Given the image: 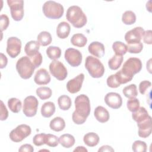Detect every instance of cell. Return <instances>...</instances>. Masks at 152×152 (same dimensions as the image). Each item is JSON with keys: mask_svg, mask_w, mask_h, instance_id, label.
<instances>
[{"mask_svg": "<svg viewBox=\"0 0 152 152\" xmlns=\"http://www.w3.org/2000/svg\"><path fill=\"white\" fill-rule=\"evenodd\" d=\"M74 103L75 110L72 113V121L77 125L83 124L90 113L91 107L89 98L85 94H80L75 98Z\"/></svg>", "mask_w": 152, "mask_h": 152, "instance_id": "obj_1", "label": "cell"}, {"mask_svg": "<svg viewBox=\"0 0 152 152\" xmlns=\"http://www.w3.org/2000/svg\"><path fill=\"white\" fill-rule=\"evenodd\" d=\"M67 20L75 28H81L87 23V17L81 8L77 5L69 7L66 11Z\"/></svg>", "mask_w": 152, "mask_h": 152, "instance_id": "obj_2", "label": "cell"}, {"mask_svg": "<svg viewBox=\"0 0 152 152\" xmlns=\"http://www.w3.org/2000/svg\"><path fill=\"white\" fill-rule=\"evenodd\" d=\"M16 69L19 75L23 79L30 78L34 73L35 67L28 56L20 58L16 63Z\"/></svg>", "mask_w": 152, "mask_h": 152, "instance_id": "obj_3", "label": "cell"}, {"mask_svg": "<svg viewBox=\"0 0 152 152\" xmlns=\"http://www.w3.org/2000/svg\"><path fill=\"white\" fill-rule=\"evenodd\" d=\"M85 67L93 78H100L104 72V67L101 61L92 56H88L86 58Z\"/></svg>", "mask_w": 152, "mask_h": 152, "instance_id": "obj_4", "label": "cell"}, {"mask_svg": "<svg viewBox=\"0 0 152 152\" xmlns=\"http://www.w3.org/2000/svg\"><path fill=\"white\" fill-rule=\"evenodd\" d=\"M42 10L44 15L50 19H59L64 14L62 5L53 1H48L43 5Z\"/></svg>", "mask_w": 152, "mask_h": 152, "instance_id": "obj_5", "label": "cell"}, {"mask_svg": "<svg viewBox=\"0 0 152 152\" xmlns=\"http://www.w3.org/2000/svg\"><path fill=\"white\" fill-rule=\"evenodd\" d=\"M142 68L141 60L137 58H129L128 59L121 69L122 72L131 78H133L134 75L138 73Z\"/></svg>", "mask_w": 152, "mask_h": 152, "instance_id": "obj_6", "label": "cell"}, {"mask_svg": "<svg viewBox=\"0 0 152 152\" xmlns=\"http://www.w3.org/2000/svg\"><path fill=\"white\" fill-rule=\"evenodd\" d=\"M31 129L30 126L26 124H21L12 129L9 135L11 141L19 142L30 135Z\"/></svg>", "mask_w": 152, "mask_h": 152, "instance_id": "obj_7", "label": "cell"}, {"mask_svg": "<svg viewBox=\"0 0 152 152\" xmlns=\"http://www.w3.org/2000/svg\"><path fill=\"white\" fill-rule=\"evenodd\" d=\"M12 18L16 21H21L24 17V1L23 0H8Z\"/></svg>", "mask_w": 152, "mask_h": 152, "instance_id": "obj_8", "label": "cell"}, {"mask_svg": "<svg viewBox=\"0 0 152 152\" xmlns=\"http://www.w3.org/2000/svg\"><path fill=\"white\" fill-rule=\"evenodd\" d=\"M49 71L50 74L59 81H62L66 78L68 71L64 65L58 60L53 61L49 64Z\"/></svg>", "mask_w": 152, "mask_h": 152, "instance_id": "obj_9", "label": "cell"}, {"mask_svg": "<svg viewBox=\"0 0 152 152\" xmlns=\"http://www.w3.org/2000/svg\"><path fill=\"white\" fill-rule=\"evenodd\" d=\"M39 102L37 98L33 96H29L25 98L23 103V112L27 117H33L36 115Z\"/></svg>", "mask_w": 152, "mask_h": 152, "instance_id": "obj_10", "label": "cell"}, {"mask_svg": "<svg viewBox=\"0 0 152 152\" xmlns=\"http://www.w3.org/2000/svg\"><path fill=\"white\" fill-rule=\"evenodd\" d=\"M21 42L16 37H10L7 42V52L12 58H16L20 53Z\"/></svg>", "mask_w": 152, "mask_h": 152, "instance_id": "obj_11", "label": "cell"}, {"mask_svg": "<svg viewBox=\"0 0 152 152\" xmlns=\"http://www.w3.org/2000/svg\"><path fill=\"white\" fill-rule=\"evenodd\" d=\"M64 57L66 62L73 67L79 66L82 62V54L77 49L74 48L67 49L64 54Z\"/></svg>", "mask_w": 152, "mask_h": 152, "instance_id": "obj_12", "label": "cell"}, {"mask_svg": "<svg viewBox=\"0 0 152 152\" xmlns=\"http://www.w3.org/2000/svg\"><path fill=\"white\" fill-rule=\"evenodd\" d=\"M144 30L141 27H136L127 31L125 35V40L127 44L138 43L142 38Z\"/></svg>", "mask_w": 152, "mask_h": 152, "instance_id": "obj_13", "label": "cell"}, {"mask_svg": "<svg viewBox=\"0 0 152 152\" xmlns=\"http://www.w3.org/2000/svg\"><path fill=\"white\" fill-rule=\"evenodd\" d=\"M104 102L109 107L114 109H119L122 104V99L121 95L115 92L107 93L104 97Z\"/></svg>", "mask_w": 152, "mask_h": 152, "instance_id": "obj_14", "label": "cell"}, {"mask_svg": "<svg viewBox=\"0 0 152 152\" xmlns=\"http://www.w3.org/2000/svg\"><path fill=\"white\" fill-rule=\"evenodd\" d=\"M84 79V75L81 73L75 78L69 80L66 84L67 90L72 94L78 92L81 88Z\"/></svg>", "mask_w": 152, "mask_h": 152, "instance_id": "obj_15", "label": "cell"}, {"mask_svg": "<svg viewBox=\"0 0 152 152\" xmlns=\"http://www.w3.org/2000/svg\"><path fill=\"white\" fill-rule=\"evenodd\" d=\"M138 127V135L141 138H147L151 134V117L149 116L147 119L137 123Z\"/></svg>", "mask_w": 152, "mask_h": 152, "instance_id": "obj_16", "label": "cell"}, {"mask_svg": "<svg viewBox=\"0 0 152 152\" xmlns=\"http://www.w3.org/2000/svg\"><path fill=\"white\" fill-rule=\"evenodd\" d=\"M34 81L38 85H46L50 81V76L45 68H40L37 71Z\"/></svg>", "mask_w": 152, "mask_h": 152, "instance_id": "obj_17", "label": "cell"}, {"mask_svg": "<svg viewBox=\"0 0 152 152\" xmlns=\"http://www.w3.org/2000/svg\"><path fill=\"white\" fill-rule=\"evenodd\" d=\"M88 50L89 53L97 58H102L105 53V49L103 44L96 41L93 42L89 45Z\"/></svg>", "mask_w": 152, "mask_h": 152, "instance_id": "obj_18", "label": "cell"}, {"mask_svg": "<svg viewBox=\"0 0 152 152\" xmlns=\"http://www.w3.org/2000/svg\"><path fill=\"white\" fill-rule=\"evenodd\" d=\"M94 115L96 119L101 123L107 122L110 118L107 110L102 106H99L94 109Z\"/></svg>", "mask_w": 152, "mask_h": 152, "instance_id": "obj_19", "label": "cell"}, {"mask_svg": "<svg viewBox=\"0 0 152 152\" xmlns=\"http://www.w3.org/2000/svg\"><path fill=\"white\" fill-rule=\"evenodd\" d=\"M40 49V44L37 41L31 40L28 42L24 47V52L29 57H32L39 53Z\"/></svg>", "mask_w": 152, "mask_h": 152, "instance_id": "obj_20", "label": "cell"}, {"mask_svg": "<svg viewBox=\"0 0 152 152\" xmlns=\"http://www.w3.org/2000/svg\"><path fill=\"white\" fill-rule=\"evenodd\" d=\"M70 31V25L65 21H62L59 23V24L57 26L56 34L59 38L64 39L66 38L69 36Z\"/></svg>", "mask_w": 152, "mask_h": 152, "instance_id": "obj_21", "label": "cell"}, {"mask_svg": "<svg viewBox=\"0 0 152 152\" xmlns=\"http://www.w3.org/2000/svg\"><path fill=\"white\" fill-rule=\"evenodd\" d=\"M99 135L94 132H88L84 135L83 137L84 144L90 147L97 145L99 144Z\"/></svg>", "mask_w": 152, "mask_h": 152, "instance_id": "obj_22", "label": "cell"}, {"mask_svg": "<svg viewBox=\"0 0 152 152\" xmlns=\"http://www.w3.org/2000/svg\"><path fill=\"white\" fill-rule=\"evenodd\" d=\"M41 114L45 118H50L55 112V105L52 102H47L43 103L41 107Z\"/></svg>", "mask_w": 152, "mask_h": 152, "instance_id": "obj_23", "label": "cell"}, {"mask_svg": "<svg viewBox=\"0 0 152 152\" xmlns=\"http://www.w3.org/2000/svg\"><path fill=\"white\" fill-rule=\"evenodd\" d=\"M49 127L52 130L54 131H61L65 127V121L61 117H55L50 121Z\"/></svg>", "mask_w": 152, "mask_h": 152, "instance_id": "obj_24", "label": "cell"}, {"mask_svg": "<svg viewBox=\"0 0 152 152\" xmlns=\"http://www.w3.org/2000/svg\"><path fill=\"white\" fill-rule=\"evenodd\" d=\"M75 138L73 135L69 134H65L61 135L59 138V143L65 148H69L75 144Z\"/></svg>", "mask_w": 152, "mask_h": 152, "instance_id": "obj_25", "label": "cell"}, {"mask_svg": "<svg viewBox=\"0 0 152 152\" xmlns=\"http://www.w3.org/2000/svg\"><path fill=\"white\" fill-rule=\"evenodd\" d=\"M150 115L147 110L144 107H140L137 110L132 112V118L137 123L147 119Z\"/></svg>", "mask_w": 152, "mask_h": 152, "instance_id": "obj_26", "label": "cell"}, {"mask_svg": "<svg viewBox=\"0 0 152 152\" xmlns=\"http://www.w3.org/2000/svg\"><path fill=\"white\" fill-rule=\"evenodd\" d=\"M87 42V37L81 33H77L74 34L71 39V43L75 46L78 47H84Z\"/></svg>", "mask_w": 152, "mask_h": 152, "instance_id": "obj_27", "label": "cell"}, {"mask_svg": "<svg viewBox=\"0 0 152 152\" xmlns=\"http://www.w3.org/2000/svg\"><path fill=\"white\" fill-rule=\"evenodd\" d=\"M37 40L40 45L46 46L50 45L52 42V36L49 32L46 31H41L37 37Z\"/></svg>", "mask_w": 152, "mask_h": 152, "instance_id": "obj_28", "label": "cell"}, {"mask_svg": "<svg viewBox=\"0 0 152 152\" xmlns=\"http://www.w3.org/2000/svg\"><path fill=\"white\" fill-rule=\"evenodd\" d=\"M58 103L59 108L62 110H68L72 104L71 98L66 95H62L58 97Z\"/></svg>", "mask_w": 152, "mask_h": 152, "instance_id": "obj_29", "label": "cell"}, {"mask_svg": "<svg viewBox=\"0 0 152 152\" xmlns=\"http://www.w3.org/2000/svg\"><path fill=\"white\" fill-rule=\"evenodd\" d=\"M112 49L115 55L119 56H123L128 51L126 45L120 41L115 42L112 45Z\"/></svg>", "mask_w": 152, "mask_h": 152, "instance_id": "obj_30", "label": "cell"}, {"mask_svg": "<svg viewBox=\"0 0 152 152\" xmlns=\"http://www.w3.org/2000/svg\"><path fill=\"white\" fill-rule=\"evenodd\" d=\"M46 52L49 58L53 61L59 59L61 55V50L58 46H50L46 49Z\"/></svg>", "mask_w": 152, "mask_h": 152, "instance_id": "obj_31", "label": "cell"}, {"mask_svg": "<svg viewBox=\"0 0 152 152\" xmlns=\"http://www.w3.org/2000/svg\"><path fill=\"white\" fill-rule=\"evenodd\" d=\"M123 56L115 55L108 61V65L110 69L116 70L121 65L123 62Z\"/></svg>", "mask_w": 152, "mask_h": 152, "instance_id": "obj_32", "label": "cell"}, {"mask_svg": "<svg viewBox=\"0 0 152 152\" xmlns=\"http://www.w3.org/2000/svg\"><path fill=\"white\" fill-rule=\"evenodd\" d=\"M124 95L129 99L136 97L138 95L137 88L135 84H131L128 86H126L122 90Z\"/></svg>", "mask_w": 152, "mask_h": 152, "instance_id": "obj_33", "label": "cell"}, {"mask_svg": "<svg viewBox=\"0 0 152 152\" xmlns=\"http://www.w3.org/2000/svg\"><path fill=\"white\" fill-rule=\"evenodd\" d=\"M8 106L10 110L13 113H18L21 109L22 104L19 99L12 97L8 100Z\"/></svg>", "mask_w": 152, "mask_h": 152, "instance_id": "obj_34", "label": "cell"}, {"mask_svg": "<svg viewBox=\"0 0 152 152\" xmlns=\"http://www.w3.org/2000/svg\"><path fill=\"white\" fill-rule=\"evenodd\" d=\"M122 21L126 25H131L136 21V15L132 11H126L122 16Z\"/></svg>", "mask_w": 152, "mask_h": 152, "instance_id": "obj_35", "label": "cell"}, {"mask_svg": "<svg viewBox=\"0 0 152 152\" xmlns=\"http://www.w3.org/2000/svg\"><path fill=\"white\" fill-rule=\"evenodd\" d=\"M36 94L42 100H46L52 96V90L48 87H40L36 90Z\"/></svg>", "mask_w": 152, "mask_h": 152, "instance_id": "obj_36", "label": "cell"}, {"mask_svg": "<svg viewBox=\"0 0 152 152\" xmlns=\"http://www.w3.org/2000/svg\"><path fill=\"white\" fill-rule=\"evenodd\" d=\"M45 143L49 147H55L59 144V138L57 136L53 134H48L45 135Z\"/></svg>", "mask_w": 152, "mask_h": 152, "instance_id": "obj_37", "label": "cell"}, {"mask_svg": "<svg viewBox=\"0 0 152 152\" xmlns=\"http://www.w3.org/2000/svg\"><path fill=\"white\" fill-rule=\"evenodd\" d=\"M147 144L144 141H135L132 145V149L135 152H145L147 151Z\"/></svg>", "mask_w": 152, "mask_h": 152, "instance_id": "obj_38", "label": "cell"}, {"mask_svg": "<svg viewBox=\"0 0 152 152\" xmlns=\"http://www.w3.org/2000/svg\"><path fill=\"white\" fill-rule=\"evenodd\" d=\"M127 50L131 53H139L143 49V45L140 42L138 43H134L127 44Z\"/></svg>", "mask_w": 152, "mask_h": 152, "instance_id": "obj_39", "label": "cell"}, {"mask_svg": "<svg viewBox=\"0 0 152 152\" xmlns=\"http://www.w3.org/2000/svg\"><path fill=\"white\" fill-rule=\"evenodd\" d=\"M126 106L127 108L130 112H134L137 110L140 107V102L138 99L136 97L131 98L128 100Z\"/></svg>", "mask_w": 152, "mask_h": 152, "instance_id": "obj_40", "label": "cell"}, {"mask_svg": "<svg viewBox=\"0 0 152 152\" xmlns=\"http://www.w3.org/2000/svg\"><path fill=\"white\" fill-rule=\"evenodd\" d=\"M45 133L37 134L34 135L33 138V142L36 146H40L45 144Z\"/></svg>", "mask_w": 152, "mask_h": 152, "instance_id": "obj_41", "label": "cell"}, {"mask_svg": "<svg viewBox=\"0 0 152 152\" xmlns=\"http://www.w3.org/2000/svg\"><path fill=\"white\" fill-rule=\"evenodd\" d=\"M106 83L107 85L111 88H117L121 86V84L118 82L115 74H112L109 76L107 78Z\"/></svg>", "mask_w": 152, "mask_h": 152, "instance_id": "obj_42", "label": "cell"}, {"mask_svg": "<svg viewBox=\"0 0 152 152\" xmlns=\"http://www.w3.org/2000/svg\"><path fill=\"white\" fill-rule=\"evenodd\" d=\"M10 24V20L8 17L5 14H1L0 17V24L1 31L7 28Z\"/></svg>", "mask_w": 152, "mask_h": 152, "instance_id": "obj_43", "label": "cell"}, {"mask_svg": "<svg viewBox=\"0 0 152 152\" xmlns=\"http://www.w3.org/2000/svg\"><path fill=\"white\" fill-rule=\"evenodd\" d=\"M30 59H31V62H33L35 68H38L42 64V59H43L42 54L40 52L37 53L36 55H34L32 57H30Z\"/></svg>", "mask_w": 152, "mask_h": 152, "instance_id": "obj_44", "label": "cell"}, {"mask_svg": "<svg viewBox=\"0 0 152 152\" xmlns=\"http://www.w3.org/2000/svg\"><path fill=\"white\" fill-rule=\"evenodd\" d=\"M151 86V83L147 80L141 81L139 84V91L141 94H144L147 90Z\"/></svg>", "mask_w": 152, "mask_h": 152, "instance_id": "obj_45", "label": "cell"}, {"mask_svg": "<svg viewBox=\"0 0 152 152\" xmlns=\"http://www.w3.org/2000/svg\"><path fill=\"white\" fill-rule=\"evenodd\" d=\"M143 40L146 44L151 45L152 44V31L150 30L144 31L143 34Z\"/></svg>", "mask_w": 152, "mask_h": 152, "instance_id": "obj_46", "label": "cell"}, {"mask_svg": "<svg viewBox=\"0 0 152 152\" xmlns=\"http://www.w3.org/2000/svg\"><path fill=\"white\" fill-rule=\"evenodd\" d=\"M8 116V110L4 104V102L1 100V116L0 119L1 121H5L7 119Z\"/></svg>", "mask_w": 152, "mask_h": 152, "instance_id": "obj_47", "label": "cell"}, {"mask_svg": "<svg viewBox=\"0 0 152 152\" xmlns=\"http://www.w3.org/2000/svg\"><path fill=\"white\" fill-rule=\"evenodd\" d=\"M34 151V148L33 146L31 144H25L22 145L20 148L18 149V151H26V152H33Z\"/></svg>", "mask_w": 152, "mask_h": 152, "instance_id": "obj_48", "label": "cell"}, {"mask_svg": "<svg viewBox=\"0 0 152 152\" xmlns=\"http://www.w3.org/2000/svg\"><path fill=\"white\" fill-rule=\"evenodd\" d=\"M1 55V64H0V68L1 69L5 68L8 63V59L7 56L2 53H0Z\"/></svg>", "mask_w": 152, "mask_h": 152, "instance_id": "obj_49", "label": "cell"}, {"mask_svg": "<svg viewBox=\"0 0 152 152\" xmlns=\"http://www.w3.org/2000/svg\"><path fill=\"white\" fill-rule=\"evenodd\" d=\"M98 151L100 152V151H114V149L109 146V145H103L102 146L99 150H98Z\"/></svg>", "mask_w": 152, "mask_h": 152, "instance_id": "obj_50", "label": "cell"}, {"mask_svg": "<svg viewBox=\"0 0 152 152\" xmlns=\"http://www.w3.org/2000/svg\"><path fill=\"white\" fill-rule=\"evenodd\" d=\"M74 151H84L87 152V150L83 146H78L74 150Z\"/></svg>", "mask_w": 152, "mask_h": 152, "instance_id": "obj_51", "label": "cell"}]
</instances>
